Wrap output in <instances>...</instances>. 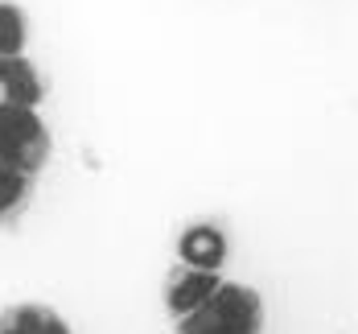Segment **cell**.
Here are the masks:
<instances>
[{
  "mask_svg": "<svg viewBox=\"0 0 358 334\" xmlns=\"http://www.w3.org/2000/svg\"><path fill=\"white\" fill-rule=\"evenodd\" d=\"M268 305L255 285L243 281H218V289L198 309L178 318L173 334H264Z\"/></svg>",
  "mask_w": 358,
  "mask_h": 334,
  "instance_id": "1",
  "label": "cell"
},
{
  "mask_svg": "<svg viewBox=\"0 0 358 334\" xmlns=\"http://www.w3.org/2000/svg\"><path fill=\"white\" fill-rule=\"evenodd\" d=\"M50 157H54V132L41 108L0 99V161L37 178L50 165Z\"/></svg>",
  "mask_w": 358,
  "mask_h": 334,
  "instance_id": "2",
  "label": "cell"
},
{
  "mask_svg": "<svg viewBox=\"0 0 358 334\" xmlns=\"http://www.w3.org/2000/svg\"><path fill=\"white\" fill-rule=\"evenodd\" d=\"M218 272H210V268H189V264H178L169 277H165V289H161V301H165V314L178 322V318H185L189 309H198L206 297L218 289Z\"/></svg>",
  "mask_w": 358,
  "mask_h": 334,
  "instance_id": "3",
  "label": "cell"
},
{
  "mask_svg": "<svg viewBox=\"0 0 358 334\" xmlns=\"http://www.w3.org/2000/svg\"><path fill=\"white\" fill-rule=\"evenodd\" d=\"M227 256H231V239H227V231L210 219L189 223L178 235V260L189 264V268H210V272H218V268L227 264Z\"/></svg>",
  "mask_w": 358,
  "mask_h": 334,
  "instance_id": "4",
  "label": "cell"
},
{
  "mask_svg": "<svg viewBox=\"0 0 358 334\" xmlns=\"http://www.w3.org/2000/svg\"><path fill=\"white\" fill-rule=\"evenodd\" d=\"M0 99L4 104H45V78L29 54H0Z\"/></svg>",
  "mask_w": 358,
  "mask_h": 334,
  "instance_id": "5",
  "label": "cell"
},
{
  "mask_svg": "<svg viewBox=\"0 0 358 334\" xmlns=\"http://www.w3.org/2000/svg\"><path fill=\"white\" fill-rule=\"evenodd\" d=\"M0 334H74V326L45 301H13L0 309Z\"/></svg>",
  "mask_w": 358,
  "mask_h": 334,
  "instance_id": "6",
  "label": "cell"
},
{
  "mask_svg": "<svg viewBox=\"0 0 358 334\" xmlns=\"http://www.w3.org/2000/svg\"><path fill=\"white\" fill-rule=\"evenodd\" d=\"M34 186H37V178H29V174H21V169L0 161V227L21 219V211L34 198Z\"/></svg>",
  "mask_w": 358,
  "mask_h": 334,
  "instance_id": "7",
  "label": "cell"
},
{
  "mask_svg": "<svg viewBox=\"0 0 358 334\" xmlns=\"http://www.w3.org/2000/svg\"><path fill=\"white\" fill-rule=\"evenodd\" d=\"M29 46V13L17 0H0V54H25Z\"/></svg>",
  "mask_w": 358,
  "mask_h": 334,
  "instance_id": "8",
  "label": "cell"
}]
</instances>
